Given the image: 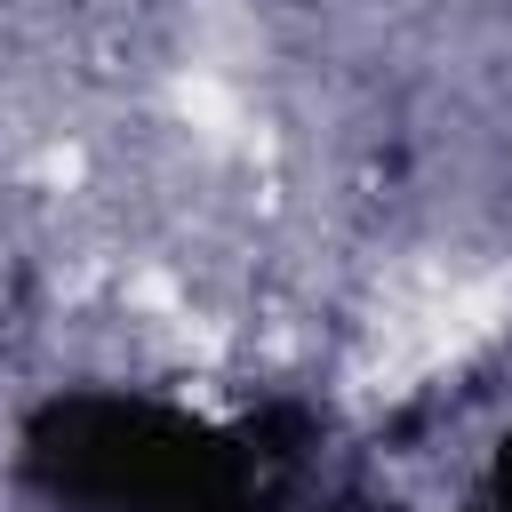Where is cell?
<instances>
[{"mask_svg":"<svg viewBox=\"0 0 512 512\" xmlns=\"http://www.w3.org/2000/svg\"><path fill=\"white\" fill-rule=\"evenodd\" d=\"M496 512H512V480H504V504H496Z\"/></svg>","mask_w":512,"mask_h":512,"instance_id":"6da1fadb","label":"cell"}]
</instances>
